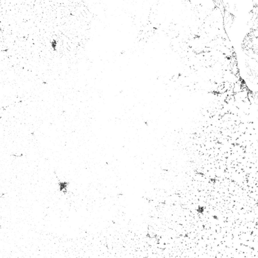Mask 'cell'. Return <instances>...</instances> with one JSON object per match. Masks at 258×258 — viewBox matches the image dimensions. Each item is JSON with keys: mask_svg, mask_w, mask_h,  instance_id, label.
I'll list each match as a JSON object with an SVG mask.
<instances>
[{"mask_svg": "<svg viewBox=\"0 0 258 258\" xmlns=\"http://www.w3.org/2000/svg\"><path fill=\"white\" fill-rule=\"evenodd\" d=\"M242 90L241 88V85L239 84L238 83H235L234 84V87L233 88V93H236L239 92Z\"/></svg>", "mask_w": 258, "mask_h": 258, "instance_id": "obj_1", "label": "cell"}]
</instances>
